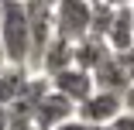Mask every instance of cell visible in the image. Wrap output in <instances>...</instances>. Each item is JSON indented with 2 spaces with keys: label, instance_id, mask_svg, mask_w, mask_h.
<instances>
[{
  "label": "cell",
  "instance_id": "24",
  "mask_svg": "<svg viewBox=\"0 0 134 130\" xmlns=\"http://www.w3.org/2000/svg\"><path fill=\"white\" fill-rule=\"evenodd\" d=\"M131 7H134V4H131Z\"/></svg>",
  "mask_w": 134,
  "mask_h": 130
},
{
  "label": "cell",
  "instance_id": "22",
  "mask_svg": "<svg viewBox=\"0 0 134 130\" xmlns=\"http://www.w3.org/2000/svg\"><path fill=\"white\" fill-rule=\"evenodd\" d=\"M45 4H55V0H45Z\"/></svg>",
  "mask_w": 134,
  "mask_h": 130
},
{
  "label": "cell",
  "instance_id": "15",
  "mask_svg": "<svg viewBox=\"0 0 134 130\" xmlns=\"http://www.w3.org/2000/svg\"><path fill=\"white\" fill-rule=\"evenodd\" d=\"M7 130H35L31 120H17V116H7Z\"/></svg>",
  "mask_w": 134,
  "mask_h": 130
},
{
  "label": "cell",
  "instance_id": "6",
  "mask_svg": "<svg viewBox=\"0 0 134 130\" xmlns=\"http://www.w3.org/2000/svg\"><path fill=\"white\" fill-rule=\"evenodd\" d=\"M72 116H76V106H72L65 96H59V92L48 89L41 96V103L35 106V113H31V123H35V130H55L59 123H65Z\"/></svg>",
  "mask_w": 134,
  "mask_h": 130
},
{
  "label": "cell",
  "instance_id": "1",
  "mask_svg": "<svg viewBox=\"0 0 134 130\" xmlns=\"http://www.w3.org/2000/svg\"><path fill=\"white\" fill-rule=\"evenodd\" d=\"M0 51L7 65H24L28 69L31 41H28V10L17 0H0Z\"/></svg>",
  "mask_w": 134,
  "mask_h": 130
},
{
  "label": "cell",
  "instance_id": "21",
  "mask_svg": "<svg viewBox=\"0 0 134 130\" xmlns=\"http://www.w3.org/2000/svg\"><path fill=\"white\" fill-rule=\"evenodd\" d=\"M17 4H28V0H17Z\"/></svg>",
  "mask_w": 134,
  "mask_h": 130
},
{
  "label": "cell",
  "instance_id": "10",
  "mask_svg": "<svg viewBox=\"0 0 134 130\" xmlns=\"http://www.w3.org/2000/svg\"><path fill=\"white\" fill-rule=\"evenodd\" d=\"M69 65H72V41L52 38L45 55H41V62H38V75H55V72L69 69Z\"/></svg>",
  "mask_w": 134,
  "mask_h": 130
},
{
  "label": "cell",
  "instance_id": "7",
  "mask_svg": "<svg viewBox=\"0 0 134 130\" xmlns=\"http://www.w3.org/2000/svg\"><path fill=\"white\" fill-rule=\"evenodd\" d=\"M90 75H93V89H96V92L124 96V89L131 86V82H127V72H124V65H120V58L114 55V51H110V55H107Z\"/></svg>",
  "mask_w": 134,
  "mask_h": 130
},
{
  "label": "cell",
  "instance_id": "13",
  "mask_svg": "<svg viewBox=\"0 0 134 130\" xmlns=\"http://www.w3.org/2000/svg\"><path fill=\"white\" fill-rule=\"evenodd\" d=\"M96 130H134V113H120L117 120H110V123H103V127H96Z\"/></svg>",
  "mask_w": 134,
  "mask_h": 130
},
{
  "label": "cell",
  "instance_id": "8",
  "mask_svg": "<svg viewBox=\"0 0 134 130\" xmlns=\"http://www.w3.org/2000/svg\"><path fill=\"white\" fill-rule=\"evenodd\" d=\"M28 79H31V69L4 65V72H0V110H10L21 99V92L28 89Z\"/></svg>",
  "mask_w": 134,
  "mask_h": 130
},
{
  "label": "cell",
  "instance_id": "18",
  "mask_svg": "<svg viewBox=\"0 0 134 130\" xmlns=\"http://www.w3.org/2000/svg\"><path fill=\"white\" fill-rule=\"evenodd\" d=\"M103 7H110V10H120V7H131L134 0H100Z\"/></svg>",
  "mask_w": 134,
  "mask_h": 130
},
{
  "label": "cell",
  "instance_id": "19",
  "mask_svg": "<svg viewBox=\"0 0 134 130\" xmlns=\"http://www.w3.org/2000/svg\"><path fill=\"white\" fill-rule=\"evenodd\" d=\"M4 65H7V58H4V51H0V72H4Z\"/></svg>",
  "mask_w": 134,
  "mask_h": 130
},
{
  "label": "cell",
  "instance_id": "14",
  "mask_svg": "<svg viewBox=\"0 0 134 130\" xmlns=\"http://www.w3.org/2000/svg\"><path fill=\"white\" fill-rule=\"evenodd\" d=\"M120 65H124V72H127V82H134V48H127V51H120Z\"/></svg>",
  "mask_w": 134,
  "mask_h": 130
},
{
  "label": "cell",
  "instance_id": "5",
  "mask_svg": "<svg viewBox=\"0 0 134 130\" xmlns=\"http://www.w3.org/2000/svg\"><path fill=\"white\" fill-rule=\"evenodd\" d=\"M45 79H48L52 92L65 96L72 106H79L86 96H93V92H96V89H93V75H90V72H83V69H76V65H69V69H62V72H55V75H45Z\"/></svg>",
  "mask_w": 134,
  "mask_h": 130
},
{
  "label": "cell",
  "instance_id": "11",
  "mask_svg": "<svg viewBox=\"0 0 134 130\" xmlns=\"http://www.w3.org/2000/svg\"><path fill=\"white\" fill-rule=\"evenodd\" d=\"M107 55H110V48H107V41H100V38H83V41L72 45V65L83 69V72H93Z\"/></svg>",
  "mask_w": 134,
  "mask_h": 130
},
{
  "label": "cell",
  "instance_id": "17",
  "mask_svg": "<svg viewBox=\"0 0 134 130\" xmlns=\"http://www.w3.org/2000/svg\"><path fill=\"white\" fill-rule=\"evenodd\" d=\"M120 99H124V110H127V113H134V82L124 89V96H120Z\"/></svg>",
  "mask_w": 134,
  "mask_h": 130
},
{
  "label": "cell",
  "instance_id": "12",
  "mask_svg": "<svg viewBox=\"0 0 134 130\" xmlns=\"http://www.w3.org/2000/svg\"><path fill=\"white\" fill-rule=\"evenodd\" d=\"M110 24H114V10L110 7H103V4H93V14H90V34L86 38H107V31H110Z\"/></svg>",
  "mask_w": 134,
  "mask_h": 130
},
{
  "label": "cell",
  "instance_id": "9",
  "mask_svg": "<svg viewBox=\"0 0 134 130\" xmlns=\"http://www.w3.org/2000/svg\"><path fill=\"white\" fill-rule=\"evenodd\" d=\"M131 24H134V7H120L114 10V24H110V31H107V48L114 51V55H120V51L134 48V38H131Z\"/></svg>",
  "mask_w": 134,
  "mask_h": 130
},
{
  "label": "cell",
  "instance_id": "2",
  "mask_svg": "<svg viewBox=\"0 0 134 130\" xmlns=\"http://www.w3.org/2000/svg\"><path fill=\"white\" fill-rule=\"evenodd\" d=\"M90 14L93 4L90 0H55L52 4V24H55V38L65 41H83L90 34Z\"/></svg>",
  "mask_w": 134,
  "mask_h": 130
},
{
  "label": "cell",
  "instance_id": "4",
  "mask_svg": "<svg viewBox=\"0 0 134 130\" xmlns=\"http://www.w3.org/2000/svg\"><path fill=\"white\" fill-rule=\"evenodd\" d=\"M120 113H124V99L114 96V92H93V96H86L76 106V120H83L93 130L103 127V123H110V120H117Z\"/></svg>",
  "mask_w": 134,
  "mask_h": 130
},
{
  "label": "cell",
  "instance_id": "23",
  "mask_svg": "<svg viewBox=\"0 0 134 130\" xmlns=\"http://www.w3.org/2000/svg\"><path fill=\"white\" fill-rule=\"evenodd\" d=\"M90 4H100V0H90Z\"/></svg>",
  "mask_w": 134,
  "mask_h": 130
},
{
  "label": "cell",
  "instance_id": "20",
  "mask_svg": "<svg viewBox=\"0 0 134 130\" xmlns=\"http://www.w3.org/2000/svg\"><path fill=\"white\" fill-rule=\"evenodd\" d=\"M131 38H134V24H131Z\"/></svg>",
  "mask_w": 134,
  "mask_h": 130
},
{
  "label": "cell",
  "instance_id": "3",
  "mask_svg": "<svg viewBox=\"0 0 134 130\" xmlns=\"http://www.w3.org/2000/svg\"><path fill=\"white\" fill-rule=\"evenodd\" d=\"M28 10V41H31V55H28V69L38 72V62L45 55L48 41L55 38V24H52V4L45 0H28L24 4Z\"/></svg>",
  "mask_w": 134,
  "mask_h": 130
},
{
  "label": "cell",
  "instance_id": "16",
  "mask_svg": "<svg viewBox=\"0 0 134 130\" xmlns=\"http://www.w3.org/2000/svg\"><path fill=\"white\" fill-rule=\"evenodd\" d=\"M55 130H93V127H86L83 120H76V116H72V120H65V123H59Z\"/></svg>",
  "mask_w": 134,
  "mask_h": 130
}]
</instances>
